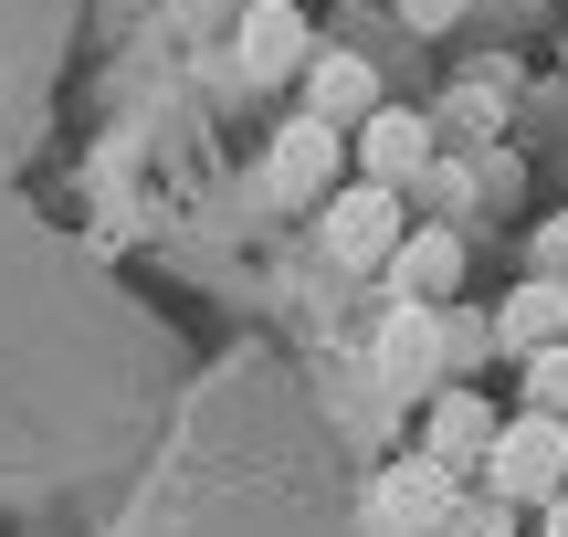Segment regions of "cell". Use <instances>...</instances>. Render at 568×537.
Masks as SVG:
<instances>
[{"instance_id":"6da1fadb","label":"cell","mask_w":568,"mask_h":537,"mask_svg":"<svg viewBox=\"0 0 568 537\" xmlns=\"http://www.w3.org/2000/svg\"><path fill=\"white\" fill-rule=\"evenodd\" d=\"M400 190H379V180H337L316 201V243L337 253V264H358V274H379L389 253H400Z\"/></svg>"},{"instance_id":"7a4b0ae2","label":"cell","mask_w":568,"mask_h":537,"mask_svg":"<svg viewBox=\"0 0 568 537\" xmlns=\"http://www.w3.org/2000/svg\"><path fill=\"white\" fill-rule=\"evenodd\" d=\"M485 485H495V506H548L568 485V422L516 412L506 433H495V454H485Z\"/></svg>"},{"instance_id":"3957f363","label":"cell","mask_w":568,"mask_h":537,"mask_svg":"<svg viewBox=\"0 0 568 537\" xmlns=\"http://www.w3.org/2000/svg\"><path fill=\"white\" fill-rule=\"evenodd\" d=\"M337 169H347V126L295 116V126H274V148H264V201H284V211H316L326 190H337Z\"/></svg>"},{"instance_id":"277c9868","label":"cell","mask_w":568,"mask_h":537,"mask_svg":"<svg viewBox=\"0 0 568 537\" xmlns=\"http://www.w3.org/2000/svg\"><path fill=\"white\" fill-rule=\"evenodd\" d=\"M368 527H379V537H432V527H453V475H443L432 454L389 464V475L368 485Z\"/></svg>"},{"instance_id":"5b68a950","label":"cell","mask_w":568,"mask_h":537,"mask_svg":"<svg viewBox=\"0 0 568 537\" xmlns=\"http://www.w3.org/2000/svg\"><path fill=\"white\" fill-rule=\"evenodd\" d=\"M379 379H389L400 401H432V391H443V306H410V295H389Z\"/></svg>"},{"instance_id":"8992f818","label":"cell","mask_w":568,"mask_h":537,"mask_svg":"<svg viewBox=\"0 0 568 537\" xmlns=\"http://www.w3.org/2000/svg\"><path fill=\"white\" fill-rule=\"evenodd\" d=\"M495 433H506V412H495L485 391H432V422H422V454L443 464V475H485Z\"/></svg>"},{"instance_id":"52a82bcc","label":"cell","mask_w":568,"mask_h":537,"mask_svg":"<svg viewBox=\"0 0 568 537\" xmlns=\"http://www.w3.org/2000/svg\"><path fill=\"white\" fill-rule=\"evenodd\" d=\"M347 159H358V180L400 190V180H422V159H432V126L410 116V105H368V116H358V138H347Z\"/></svg>"},{"instance_id":"ba28073f","label":"cell","mask_w":568,"mask_h":537,"mask_svg":"<svg viewBox=\"0 0 568 537\" xmlns=\"http://www.w3.org/2000/svg\"><path fill=\"white\" fill-rule=\"evenodd\" d=\"M316 63V42H305V11L295 0H243V74L253 84H284Z\"/></svg>"},{"instance_id":"9c48e42d","label":"cell","mask_w":568,"mask_h":537,"mask_svg":"<svg viewBox=\"0 0 568 537\" xmlns=\"http://www.w3.org/2000/svg\"><path fill=\"white\" fill-rule=\"evenodd\" d=\"M389 295H410V306H443L453 285H464V232L432 222V232H400V253H389Z\"/></svg>"},{"instance_id":"30bf717a","label":"cell","mask_w":568,"mask_h":537,"mask_svg":"<svg viewBox=\"0 0 568 537\" xmlns=\"http://www.w3.org/2000/svg\"><path fill=\"white\" fill-rule=\"evenodd\" d=\"M368 105H379V74H368L358 53H316V63H305V116H326V126H358Z\"/></svg>"},{"instance_id":"8fae6325","label":"cell","mask_w":568,"mask_h":537,"mask_svg":"<svg viewBox=\"0 0 568 537\" xmlns=\"http://www.w3.org/2000/svg\"><path fill=\"white\" fill-rule=\"evenodd\" d=\"M568 337V285H548V274H527V285L506 295V316H495V348H558Z\"/></svg>"},{"instance_id":"7c38bea8","label":"cell","mask_w":568,"mask_h":537,"mask_svg":"<svg viewBox=\"0 0 568 537\" xmlns=\"http://www.w3.org/2000/svg\"><path fill=\"white\" fill-rule=\"evenodd\" d=\"M527 412L568 422V337H558V348H527Z\"/></svg>"},{"instance_id":"4fadbf2b","label":"cell","mask_w":568,"mask_h":537,"mask_svg":"<svg viewBox=\"0 0 568 537\" xmlns=\"http://www.w3.org/2000/svg\"><path fill=\"white\" fill-rule=\"evenodd\" d=\"M400 21H410V32H453V21H464V0H400Z\"/></svg>"},{"instance_id":"5bb4252c","label":"cell","mask_w":568,"mask_h":537,"mask_svg":"<svg viewBox=\"0 0 568 537\" xmlns=\"http://www.w3.org/2000/svg\"><path fill=\"white\" fill-rule=\"evenodd\" d=\"M537 274H548V285H568V222L537 232Z\"/></svg>"},{"instance_id":"9a60e30c","label":"cell","mask_w":568,"mask_h":537,"mask_svg":"<svg viewBox=\"0 0 568 537\" xmlns=\"http://www.w3.org/2000/svg\"><path fill=\"white\" fill-rule=\"evenodd\" d=\"M453 537H506V517H495V506H485V517H464V527H453Z\"/></svg>"},{"instance_id":"2e32d148","label":"cell","mask_w":568,"mask_h":537,"mask_svg":"<svg viewBox=\"0 0 568 537\" xmlns=\"http://www.w3.org/2000/svg\"><path fill=\"white\" fill-rule=\"evenodd\" d=\"M548 537H568V485H558V496H548Z\"/></svg>"}]
</instances>
